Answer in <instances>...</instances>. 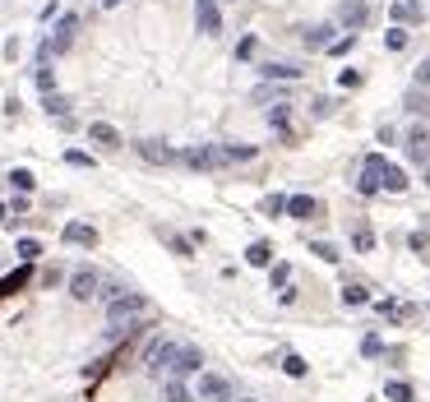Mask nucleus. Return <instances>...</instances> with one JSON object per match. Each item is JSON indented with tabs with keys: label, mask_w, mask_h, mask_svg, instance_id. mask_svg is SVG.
<instances>
[{
	"label": "nucleus",
	"mask_w": 430,
	"mask_h": 402,
	"mask_svg": "<svg viewBox=\"0 0 430 402\" xmlns=\"http://www.w3.org/2000/svg\"><path fill=\"white\" fill-rule=\"evenodd\" d=\"M46 116H56V121H65V116H70V97H61V93H46Z\"/></svg>",
	"instance_id": "nucleus-27"
},
{
	"label": "nucleus",
	"mask_w": 430,
	"mask_h": 402,
	"mask_svg": "<svg viewBox=\"0 0 430 402\" xmlns=\"http://www.w3.org/2000/svg\"><path fill=\"white\" fill-rule=\"evenodd\" d=\"M171 352H176V342H171V338H153L148 347H144V361H139V365H144V370L153 374V379H167Z\"/></svg>",
	"instance_id": "nucleus-3"
},
{
	"label": "nucleus",
	"mask_w": 430,
	"mask_h": 402,
	"mask_svg": "<svg viewBox=\"0 0 430 402\" xmlns=\"http://www.w3.org/2000/svg\"><path fill=\"white\" fill-rule=\"evenodd\" d=\"M282 370L292 374V379H306V370H310V365H306V356H296V352H287V356H282Z\"/></svg>",
	"instance_id": "nucleus-30"
},
{
	"label": "nucleus",
	"mask_w": 430,
	"mask_h": 402,
	"mask_svg": "<svg viewBox=\"0 0 430 402\" xmlns=\"http://www.w3.org/2000/svg\"><path fill=\"white\" fill-rule=\"evenodd\" d=\"M28 263H23V268H19V273H10V278H0V301H5V296H14L19 287H28Z\"/></svg>",
	"instance_id": "nucleus-23"
},
{
	"label": "nucleus",
	"mask_w": 430,
	"mask_h": 402,
	"mask_svg": "<svg viewBox=\"0 0 430 402\" xmlns=\"http://www.w3.org/2000/svg\"><path fill=\"white\" fill-rule=\"evenodd\" d=\"M255 47H260L255 37H241V42H236V61H250V56H255Z\"/></svg>",
	"instance_id": "nucleus-43"
},
{
	"label": "nucleus",
	"mask_w": 430,
	"mask_h": 402,
	"mask_svg": "<svg viewBox=\"0 0 430 402\" xmlns=\"http://www.w3.org/2000/svg\"><path fill=\"white\" fill-rule=\"evenodd\" d=\"M5 213H10V208H5V203H0V222H5Z\"/></svg>",
	"instance_id": "nucleus-47"
},
{
	"label": "nucleus",
	"mask_w": 430,
	"mask_h": 402,
	"mask_svg": "<svg viewBox=\"0 0 430 402\" xmlns=\"http://www.w3.org/2000/svg\"><path fill=\"white\" fill-rule=\"evenodd\" d=\"M222 153H227V162H250V157H255V148H250V143H227Z\"/></svg>",
	"instance_id": "nucleus-33"
},
{
	"label": "nucleus",
	"mask_w": 430,
	"mask_h": 402,
	"mask_svg": "<svg viewBox=\"0 0 430 402\" xmlns=\"http://www.w3.org/2000/svg\"><path fill=\"white\" fill-rule=\"evenodd\" d=\"M195 28L204 37H217L222 32V10H217V0H195Z\"/></svg>",
	"instance_id": "nucleus-7"
},
{
	"label": "nucleus",
	"mask_w": 430,
	"mask_h": 402,
	"mask_svg": "<svg viewBox=\"0 0 430 402\" xmlns=\"http://www.w3.org/2000/svg\"><path fill=\"white\" fill-rule=\"evenodd\" d=\"M384 47L389 51H402V47H407V32H402V28H389L384 32Z\"/></svg>",
	"instance_id": "nucleus-41"
},
{
	"label": "nucleus",
	"mask_w": 430,
	"mask_h": 402,
	"mask_svg": "<svg viewBox=\"0 0 430 402\" xmlns=\"http://www.w3.org/2000/svg\"><path fill=\"white\" fill-rule=\"evenodd\" d=\"M384 398L389 402H412L416 393H412V384H407V379H389V384H384Z\"/></svg>",
	"instance_id": "nucleus-25"
},
{
	"label": "nucleus",
	"mask_w": 430,
	"mask_h": 402,
	"mask_svg": "<svg viewBox=\"0 0 430 402\" xmlns=\"http://www.w3.org/2000/svg\"><path fill=\"white\" fill-rule=\"evenodd\" d=\"M402 107L412 111V116H430V93L412 83V88H407V97H402Z\"/></svg>",
	"instance_id": "nucleus-17"
},
{
	"label": "nucleus",
	"mask_w": 430,
	"mask_h": 402,
	"mask_svg": "<svg viewBox=\"0 0 430 402\" xmlns=\"http://www.w3.org/2000/svg\"><path fill=\"white\" fill-rule=\"evenodd\" d=\"M407 185H412V181H407V171H402V167H393V162H384V190L402 194Z\"/></svg>",
	"instance_id": "nucleus-22"
},
{
	"label": "nucleus",
	"mask_w": 430,
	"mask_h": 402,
	"mask_svg": "<svg viewBox=\"0 0 430 402\" xmlns=\"http://www.w3.org/2000/svg\"><path fill=\"white\" fill-rule=\"evenodd\" d=\"M310 250H315V254H320L324 263H338V259H342V254H338V245H333V241H315V245H310Z\"/></svg>",
	"instance_id": "nucleus-34"
},
{
	"label": "nucleus",
	"mask_w": 430,
	"mask_h": 402,
	"mask_svg": "<svg viewBox=\"0 0 430 402\" xmlns=\"http://www.w3.org/2000/svg\"><path fill=\"white\" fill-rule=\"evenodd\" d=\"M162 398H167V402H190V388H185V379H171V374H167V384H162Z\"/></svg>",
	"instance_id": "nucleus-26"
},
{
	"label": "nucleus",
	"mask_w": 430,
	"mask_h": 402,
	"mask_svg": "<svg viewBox=\"0 0 430 402\" xmlns=\"http://www.w3.org/2000/svg\"><path fill=\"white\" fill-rule=\"evenodd\" d=\"M384 162L389 157H380V153H370L366 162H361V181H356L361 194H380V190H384Z\"/></svg>",
	"instance_id": "nucleus-6"
},
{
	"label": "nucleus",
	"mask_w": 430,
	"mask_h": 402,
	"mask_svg": "<svg viewBox=\"0 0 430 402\" xmlns=\"http://www.w3.org/2000/svg\"><path fill=\"white\" fill-rule=\"evenodd\" d=\"M402 148H407V157H412V162H421V167H426V162H430V130H426V125H412Z\"/></svg>",
	"instance_id": "nucleus-10"
},
{
	"label": "nucleus",
	"mask_w": 430,
	"mask_h": 402,
	"mask_svg": "<svg viewBox=\"0 0 430 402\" xmlns=\"http://www.w3.org/2000/svg\"><path fill=\"white\" fill-rule=\"evenodd\" d=\"M361 356H384V342H380V333H366V338H361Z\"/></svg>",
	"instance_id": "nucleus-37"
},
{
	"label": "nucleus",
	"mask_w": 430,
	"mask_h": 402,
	"mask_svg": "<svg viewBox=\"0 0 430 402\" xmlns=\"http://www.w3.org/2000/svg\"><path fill=\"white\" fill-rule=\"evenodd\" d=\"M167 374H171V379H185V374H204V352H199V347H190V342H176Z\"/></svg>",
	"instance_id": "nucleus-4"
},
{
	"label": "nucleus",
	"mask_w": 430,
	"mask_h": 402,
	"mask_svg": "<svg viewBox=\"0 0 430 402\" xmlns=\"http://www.w3.org/2000/svg\"><path fill=\"white\" fill-rule=\"evenodd\" d=\"M241 402H255V398H241Z\"/></svg>",
	"instance_id": "nucleus-49"
},
{
	"label": "nucleus",
	"mask_w": 430,
	"mask_h": 402,
	"mask_svg": "<svg viewBox=\"0 0 430 402\" xmlns=\"http://www.w3.org/2000/svg\"><path fill=\"white\" fill-rule=\"evenodd\" d=\"M70 296H75V301H92V296H97V273H92V268H75V273H70Z\"/></svg>",
	"instance_id": "nucleus-11"
},
{
	"label": "nucleus",
	"mask_w": 430,
	"mask_h": 402,
	"mask_svg": "<svg viewBox=\"0 0 430 402\" xmlns=\"http://www.w3.org/2000/svg\"><path fill=\"white\" fill-rule=\"evenodd\" d=\"M139 314H148V301L135 292H121L107 301V338H130V328H135Z\"/></svg>",
	"instance_id": "nucleus-1"
},
{
	"label": "nucleus",
	"mask_w": 430,
	"mask_h": 402,
	"mask_svg": "<svg viewBox=\"0 0 430 402\" xmlns=\"http://www.w3.org/2000/svg\"><path fill=\"white\" fill-rule=\"evenodd\" d=\"M380 314H384V319H412L416 310L402 305V301H380Z\"/></svg>",
	"instance_id": "nucleus-29"
},
{
	"label": "nucleus",
	"mask_w": 430,
	"mask_h": 402,
	"mask_svg": "<svg viewBox=\"0 0 430 402\" xmlns=\"http://www.w3.org/2000/svg\"><path fill=\"white\" fill-rule=\"evenodd\" d=\"M260 213H264V217L287 213V199H282V194H264V199H260Z\"/></svg>",
	"instance_id": "nucleus-31"
},
{
	"label": "nucleus",
	"mask_w": 430,
	"mask_h": 402,
	"mask_svg": "<svg viewBox=\"0 0 430 402\" xmlns=\"http://www.w3.org/2000/svg\"><path fill=\"white\" fill-rule=\"evenodd\" d=\"M246 263H255V268H268V263H273V245H268V241H255V245H246Z\"/></svg>",
	"instance_id": "nucleus-20"
},
{
	"label": "nucleus",
	"mask_w": 430,
	"mask_h": 402,
	"mask_svg": "<svg viewBox=\"0 0 430 402\" xmlns=\"http://www.w3.org/2000/svg\"><path fill=\"white\" fill-rule=\"evenodd\" d=\"M250 102H287V88H282V83H273V79H268L264 88H255V93H250Z\"/></svg>",
	"instance_id": "nucleus-24"
},
{
	"label": "nucleus",
	"mask_w": 430,
	"mask_h": 402,
	"mask_svg": "<svg viewBox=\"0 0 430 402\" xmlns=\"http://www.w3.org/2000/svg\"><path fill=\"white\" fill-rule=\"evenodd\" d=\"M181 162L190 171H213V167H227V153H222V148H213V143H199V148H185Z\"/></svg>",
	"instance_id": "nucleus-5"
},
{
	"label": "nucleus",
	"mask_w": 430,
	"mask_h": 402,
	"mask_svg": "<svg viewBox=\"0 0 430 402\" xmlns=\"http://www.w3.org/2000/svg\"><path fill=\"white\" fill-rule=\"evenodd\" d=\"M338 83H342V88H356V83H361V70H342Z\"/></svg>",
	"instance_id": "nucleus-46"
},
{
	"label": "nucleus",
	"mask_w": 430,
	"mask_h": 402,
	"mask_svg": "<svg viewBox=\"0 0 430 402\" xmlns=\"http://www.w3.org/2000/svg\"><path fill=\"white\" fill-rule=\"evenodd\" d=\"M352 47H356V32H347V37H338V42L329 47V56H347Z\"/></svg>",
	"instance_id": "nucleus-42"
},
{
	"label": "nucleus",
	"mask_w": 430,
	"mask_h": 402,
	"mask_svg": "<svg viewBox=\"0 0 430 402\" xmlns=\"http://www.w3.org/2000/svg\"><path fill=\"white\" fill-rule=\"evenodd\" d=\"M88 139L97 143V148H121V130H116V125H107V121H92L88 125Z\"/></svg>",
	"instance_id": "nucleus-14"
},
{
	"label": "nucleus",
	"mask_w": 430,
	"mask_h": 402,
	"mask_svg": "<svg viewBox=\"0 0 430 402\" xmlns=\"http://www.w3.org/2000/svg\"><path fill=\"white\" fill-rule=\"evenodd\" d=\"M37 88H42V93H56V74H51V65H37Z\"/></svg>",
	"instance_id": "nucleus-39"
},
{
	"label": "nucleus",
	"mask_w": 430,
	"mask_h": 402,
	"mask_svg": "<svg viewBox=\"0 0 430 402\" xmlns=\"http://www.w3.org/2000/svg\"><path fill=\"white\" fill-rule=\"evenodd\" d=\"M389 19H393V23H421V5H416V0H398V5L389 10Z\"/></svg>",
	"instance_id": "nucleus-18"
},
{
	"label": "nucleus",
	"mask_w": 430,
	"mask_h": 402,
	"mask_svg": "<svg viewBox=\"0 0 430 402\" xmlns=\"http://www.w3.org/2000/svg\"><path fill=\"white\" fill-rule=\"evenodd\" d=\"M268 278H273V287L282 292V287L292 282V263H273V273H268Z\"/></svg>",
	"instance_id": "nucleus-38"
},
{
	"label": "nucleus",
	"mask_w": 430,
	"mask_h": 402,
	"mask_svg": "<svg viewBox=\"0 0 430 402\" xmlns=\"http://www.w3.org/2000/svg\"><path fill=\"white\" fill-rule=\"evenodd\" d=\"M65 162H70V167H92V157L79 153V148H70V153H65Z\"/></svg>",
	"instance_id": "nucleus-45"
},
{
	"label": "nucleus",
	"mask_w": 430,
	"mask_h": 402,
	"mask_svg": "<svg viewBox=\"0 0 430 402\" xmlns=\"http://www.w3.org/2000/svg\"><path fill=\"white\" fill-rule=\"evenodd\" d=\"M135 148H139V157H144V162H153V167H171V162H181V153H176L171 143H162V139H139Z\"/></svg>",
	"instance_id": "nucleus-8"
},
{
	"label": "nucleus",
	"mask_w": 430,
	"mask_h": 402,
	"mask_svg": "<svg viewBox=\"0 0 430 402\" xmlns=\"http://www.w3.org/2000/svg\"><path fill=\"white\" fill-rule=\"evenodd\" d=\"M10 185H14V190H19V194H28V190H32V185H37V176H32V171H28V167H14V171H10Z\"/></svg>",
	"instance_id": "nucleus-28"
},
{
	"label": "nucleus",
	"mask_w": 430,
	"mask_h": 402,
	"mask_svg": "<svg viewBox=\"0 0 430 402\" xmlns=\"http://www.w3.org/2000/svg\"><path fill=\"white\" fill-rule=\"evenodd\" d=\"M333 107H338V102H333V97H315V121H329V116H333Z\"/></svg>",
	"instance_id": "nucleus-40"
},
{
	"label": "nucleus",
	"mask_w": 430,
	"mask_h": 402,
	"mask_svg": "<svg viewBox=\"0 0 430 402\" xmlns=\"http://www.w3.org/2000/svg\"><path fill=\"white\" fill-rule=\"evenodd\" d=\"M195 398H199V402H236V388H231L227 374L204 370V374H199V384H195Z\"/></svg>",
	"instance_id": "nucleus-2"
},
{
	"label": "nucleus",
	"mask_w": 430,
	"mask_h": 402,
	"mask_svg": "<svg viewBox=\"0 0 430 402\" xmlns=\"http://www.w3.org/2000/svg\"><path fill=\"white\" fill-rule=\"evenodd\" d=\"M268 125H273L282 139H292V107H287V102H282V107H273V111H268Z\"/></svg>",
	"instance_id": "nucleus-19"
},
{
	"label": "nucleus",
	"mask_w": 430,
	"mask_h": 402,
	"mask_svg": "<svg viewBox=\"0 0 430 402\" xmlns=\"http://www.w3.org/2000/svg\"><path fill=\"white\" fill-rule=\"evenodd\" d=\"M19 259H23V263H32V259H37V254H42V241H32V236H23V241H19Z\"/></svg>",
	"instance_id": "nucleus-32"
},
{
	"label": "nucleus",
	"mask_w": 430,
	"mask_h": 402,
	"mask_svg": "<svg viewBox=\"0 0 430 402\" xmlns=\"http://www.w3.org/2000/svg\"><path fill=\"white\" fill-rule=\"evenodd\" d=\"M329 32H333V23L306 28V37H301V42H306V51H329V47H333V37H329Z\"/></svg>",
	"instance_id": "nucleus-16"
},
{
	"label": "nucleus",
	"mask_w": 430,
	"mask_h": 402,
	"mask_svg": "<svg viewBox=\"0 0 430 402\" xmlns=\"http://www.w3.org/2000/svg\"><path fill=\"white\" fill-rule=\"evenodd\" d=\"M366 301H370V292H366V287H356V282L342 292V305H366Z\"/></svg>",
	"instance_id": "nucleus-36"
},
{
	"label": "nucleus",
	"mask_w": 430,
	"mask_h": 402,
	"mask_svg": "<svg viewBox=\"0 0 430 402\" xmlns=\"http://www.w3.org/2000/svg\"><path fill=\"white\" fill-rule=\"evenodd\" d=\"M167 236V245L176 250V254H181V259H190V254H195V245H190V241H185V236H176V232H162Z\"/></svg>",
	"instance_id": "nucleus-35"
},
{
	"label": "nucleus",
	"mask_w": 430,
	"mask_h": 402,
	"mask_svg": "<svg viewBox=\"0 0 430 402\" xmlns=\"http://www.w3.org/2000/svg\"><path fill=\"white\" fill-rule=\"evenodd\" d=\"M287 217H292V222L320 217V199H315V194H292V199H287Z\"/></svg>",
	"instance_id": "nucleus-13"
},
{
	"label": "nucleus",
	"mask_w": 430,
	"mask_h": 402,
	"mask_svg": "<svg viewBox=\"0 0 430 402\" xmlns=\"http://www.w3.org/2000/svg\"><path fill=\"white\" fill-rule=\"evenodd\" d=\"M352 245H356V254H370V250H375V232H370V222H356V227H352Z\"/></svg>",
	"instance_id": "nucleus-21"
},
{
	"label": "nucleus",
	"mask_w": 430,
	"mask_h": 402,
	"mask_svg": "<svg viewBox=\"0 0 430 402\" xmlns=\"http://www.w3.org/2000/svg\"><path fill=\"white\" fill-rule=\"evenodd\" d=\"M426 185H430V162H426Z\"/></svg>",
	"instance_id": "nucleus-48"
},
{
	"label": "nucleus",
	"mask_w": 430,
	"mask_h": 402,
	"mask_svg": "<svg viewBox=\"0 0 430 402\" xmlns=\"http://www.w3.org/2000/svg\"><path fill=\"white\" fill-rule=\"evenodd\" d=\"M260 74L273 79V83H292V79H301V70H296V65H282V61H268V65H260Z\"/></svg>",
	"instance_id": "nucleus-15"
},
{
	"label": "nucleus",
	"mask_w": 430,
	"mask_h": 402,
	"mask_svg": "<svg viewBox=\"0 0 430 402\" xmlns=\"http://www.w3.org/2000/svg\"><path fill=\"white\" fill-rule=\"evenodd\" d=\"M61 241H65V245H84V250H92V245H97V227H88V222H65Z\"/></svg>",
	"instance_id": "nucleus-12"
},
{
	"label": "nucleus",
	"mask_w": 430,
	"mask_h": 402,
	"mask_svg": "<svg viewBox=\"0 0 430 402\" xmlns=\"http://www.w3.org/2000/svg\"><path fill=\"white\" fill-rule=\"evenodd\" d=\"M338 23H342V28H366V23H370V5H366V0H342V5H338Z\"/></svg>",
	"instance_id": "nucleus-9"
},
{
	"label": "nucleus",
	"mask_w": 430,
	"mask_h": 402,
	"mask_svg": "<svg viewBox=\"0 0 430 402\" xmlns=\"http://www.w3.org/2000/svg\"><path fill=\"white\" fill-rule=\"evenodd\" d=\"M416 88H426V93H430V56L416 65Z\"/></svg>",
	"instance_id": "nucleus-44"
},
{
	"label": "nucleus",
	"mask_w": 430,
	"mask_h": 402,
	"mask_svg": "<svg viewBox=\"0 0 430 402\" xmlns=\"http://www.w3.org/2000/svg\"><path fill=\"white\" fill-rule=\"evenodd\" d=\"M111 5H121V0H111Z\"/></svg>",
	"instance_id": "nucleus-50"
}]
</instances>
